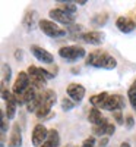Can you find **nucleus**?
<instances>
[{
	"mask_svg": "<svg viewBox=\"0 0 136 147\" xmlns=\"http://www.w3.org/2000/svg\"><path fill=\"white\" fill-rule=\"evenodd\" d=\"M85 65L86 66H94V68H103L107 71H111L117 66V60L114 56H111L108 52L97 49V50L89 52V55L85 57Z\"/></svg>",
	"mask_w": 136,
	"mask_h": 147,
	"instance_id": "f257e3e1",
	"label": "nucleus"
},
{
	"mask_svg": "<svg viewBox=\"0 0 136 147\" xmlns=\"http://www.w3.org/2000/svg\"><path fill=\"white\" fill-rule=\"evenodd\" d=\"M29 74V78H31V85L37 90V91H44L47 90L45 85H47V81L48 80H53L56 75L53 72L47 71L44 68H40V66H35V65H31L28 66V71Z\"/></svg>",
	"mask_w": 136,
	"mask_h": 147,
	"instance_id": "f03ea898",
	"label": "nucleus"
},
{
	"mask_svg": "<svg viewBox=\"0 0 136 147\" xmlns=\"http://www.w3.org/2000/svg\"><path fill=\"white\" fill-rule=\"evenodd\" d=\"M57 102V94L54 90L51 88H47L43 91V102H41V106L40 109L35 112V116L38 119H44L48 116V113L51 112V107L56 105Z\"/></svg>",
	"mask_w": 136,
	"mask_h": 147,
	"instance_id": "7ed1b4c3",
	"label": "nucleus"
},
{
	"mask_svg": "<svg viewBox=\"0 0 136 147\" xmlns=\"http://www.w3.org/2000/svg\"><path fill=\"white\" fill-rule=\"evenodd\" d=\"M38 27L47 37H50V38H60V37H65L67 34L66 28H61L57 22H54L51 19H40Z\"/></svg>",
	"mask_w": 136,
	"mask_h": 147,
	"instance_id": "20e7f679",
	"label": "nucleus"
},
{
	"mask_svg": "<svg viewBox=\"0 0 136 147\" xmlns=\"http://www.w3.org/2000/svg\"><path fill=\"white\" fill-rule=\"evenodd\" d=\"M59 56L67 62H76L82 57H86L88 55L82 46H65L59 49Z\"/></svg>",
	"mask_w": 136,
	"mask_h": 147,
	"instance_id": "39448f33",
	"label": "nucleus"
},
{
	"mask_svg": "<svg viewBox=\"0 0 136 147\" xmlns=\"http://www.w3.org/2000/svg\"><path fill=\"white\" fill-rule=\"evenodd\" d=\"M31 87V78H29V74L27 71H21L18 74V77L13 82V87H12V93L13 94H21L23 96L28 88Z\"/></svg>",
	"mask_w": 136,
	"mask_h": 147,
	"instance_id": "423d86ee",
	"label": "nucleus"
},
{
	"mask_svg": "<svg viewBox=\"0 0 136 147\" xmlns=\"http://www.w3.org/2000/svg\"><path fill=\"white\" fill-rule=\"evenodd\" d=\"M48 131H50V129H47L44 124H35L34 128H32V134H31L32 146L41 147L45 143L47 137H48Z\"/></svg>",
	"mask_w": 136,
	"mask_h": 147,
	"instance_id": "0eeeda50",
	"label": "nucleus"
},
{
	"mask_svg": "<svg viewBox=\"0 0 136 147\" xmlns=\"http://www.w3.org/2000/svg\"><path fill=\"white\" fill-rule=\"evenodd\" d=\"M29 50H31V55L38 60V62H41V63H45V65H53V62H54V56L48 52V50H45V49H43L41 46H37V44H32L31 47H29Z\"/></svg>",
	"mask_w": 136,
	"mask_h": 147,
	"instance_id": "6e6552de",
	"label": "nucleus"
},
{
	"mask_svg": "<svg viewBox=\"0 0 136 147\" xmlns=\"http://www.w3.org/2000/svg\"><path fill=\"white\" fill-rule=\"evenodd\" d=\"M48 16L51 18V21L63 24V25H72V24L75 22V16H73L72 13H67V12H65L60 7L51 9L50 12H48Z\"/></svg>",
	"mask_w": 136,
	"mask_h": 147,
	"instance_id": "1a4fd4ad",
	"label": "nucleus"
},
{
	"mask_svg": "<svg viewBox=\"0 0 136 147\" xmlns=\"http://www.w3.org/2000/svg\"><path fill=\"white\" fill-rule=\"evenodd\" d=\"M125 109V99L121 94H110L108 99L105 102V105L103 106V110H108L113 113L114 110H123Z\"/></svg>",
	"mask_w": 136,
	"mask_h": 147,
	"instance_id": "9d476101",
	"label": "nucleus"
},
{
	"mask_svg": "<svg viewBox=\"0 0 136 147\" xmlns=\"http://www.w3.org/2000/svg\"><path fill=\"white\" fill-rule=\"evenodd\" d=\"M66 91H67V97H70L75 103H81L83 100V97H85V93H86L83 85L78 84V82H70L67 85Z\"/></svg>",
	"mask_w": 136,
	"mask_h": 147,
	"instance_id": "9b49d317",
	"label": "nucleus"
},
{
	"mask_svg": "<svg viewBox=\"0 0 136 147\" xmlns=\"http://www.w3.org/2000/svg\"><path fill=\"white\" fill-rule=\"evenodd\" d=\"M81 40H83L85 43L92 44V46H98V44H103L105 40V34L103 31H98V30H92V31H86L81 34Z\"/></svg>",
	"mask_w": 136,
	"mask_h": 147,
	"instance_id": "f8f14e48",
	"label": "nucleus"
},
{
	"mask_svg": "<svg viewBox=\"0 0 136 147\" xmlns=\"http://www.w3.org/2000/svg\"><path fill=\"white\" fill-rule=\"evenodd\" d=\"M116 27L119 28L120 32L129 34L136 28V21L132 19V18H127V16H119L117 21H116Z\"/></svg>",
	"mask_w": 136,
	"mask_h": 147,
	"instance_id": "ddd939ff",
	"label": "nucleus"
},
{
	"mask_svg": "<svg viewBox=\"0 0 136 147\" xmlns=\"http://www.w3.org/2000/svg\"><path fill=\"white\" fill-rule=\"evenodd\" d=\"M22 146V132H21V127L18 122H15L12 125V131H10V138L7 143V147H21Z\"/></svg>",
	"mask_w": 136,
	"mask_h": 147,
	"instance_id": "4468645a",
	"label": "nucleus"
},
{
	"mask_svg": "<svg viewBox=\"0 0 136 147\" xmlns=\"http://www.w3.org/2000/svg\"><path fill=\"white\" fill-rule=\"evenodd\" d=\"M18 102H16V99H15V96L12 94L9 99H7V102H6V107H5V113H6V118L10 121V119H13L15 118V115H16V110H18Z\"/></svg>",
	"mask_w": 136,
	"mask_h": 147,
	"instance_id": "2eb2a0df",
	"label": "nucleus"
},
{
	"mask_svg": "<svg viewBox=\"0 0 136 147\" xmlns=\"http://www.w3.org/2000/svg\"><path fill=\"white\" fill-rule=\"evenodd\" d=\"M59 146H60V134L56 128H51L48 131V137L45 143L41 147H59Z\"/></svg>",
	"mask_w": 136,
	"mask_h": 147,
	"instance_id": "dca6fc26",
	"label": "nucleus"
},
{
	"mask_svg": "<svg viewBox=\"0 0 136 147\" xmlns=\"http://www.w3.org/2000/svg\"><path fill=\"white\" fill-rule=\"evenodd\" d=\"M108 93L107 91H103V93H98L95 96H92L91 99H89V103L92 105V107H98V109H101L103 110V106L105 105L107 99H108Z\"/></svg>",
	"mask_w": 136,
	"mask_h": 147,
	"instance_id": "f3484780",
	"label": "nucleus"
},
{
	"mask_svg": "<svg viewBox=\"0 0 136 147\" xmlns=\"http://www.w3.org/2000/svg\"><path fill=\"white\" fill-rule=\"evenodd\" d=\"M103 119H104V116H103L101 109H98V107H91L89 109V112H88V121H89V124L92 127L101 124Z\"/></svg>",
	"mask_w": 136,
	"mask_h": 147,
	"instance_id": "a211bd4d",
	"label": "nucleus"
},
{
	"mask_svg": "<svg viewBox=\"0 0 136 147\" xmlns=\"http://www.w3.org/2000/svg\"><path fill=\"white\" fill-rule=\"evenodd\" d=\"M107 21H108V16H107V13H104V12H103V13L94 15L92 19H91V24H92V27L100 28V27H104V25H105Z\"/></svg>",
	"mask_w": 136,
	"mask_h": 147,
	"instance_id": "6ab92c4d",
	"label": "nucleus"
},
{
	"mask_svg": "<svg viewBox=\"0 0 136 147\" xmlns=\"http://www.w3.org/2000/svg\"><path fill=\"white\" fill-rule=\"evenodd\" d=\"M108 124V119L104 118L101 124H98V125H94L92 127V134H94V137H105V127Z\"/></svg>",
	"mask_w": 136,
	"mask_h": 147,
	"instance_id": "aec40b11",
	"label": "nucleus"
},
{
	"mask_svg": "<svg viewBox=\"0 0 136 147\" xmlns=\"http://www.w3.org/2000/svg\"><path fill=\"white\" fill-rule=\"evenodd\" d=\"M127 99H129V103H130L132 109L136 110V81H133V84L127 90Z\"/></svg>",
	"mask_w": 136,
	"mask_h": 147,
	"instance_id": "412c9836",
	"label": "nucleus"
},
{
	"mask_svg": "<svg viewBox=\"0 0 136 147\" xmlns=\"http://www.w3.org/2000/svg\"><path fill=\"white\" fill-rule=\"evenodd\" d=\"M60 3V9H63L65 12H67V13H75L76 12V9H78V6H76V3L75 2H59Z\"/></svg>",
	"mask_w": 136,
	"mask_h": 147,
	"instance_id": "4be33fe9",
	"label": "nucleus"
},
{
	"mask_svg": "<svg viewBox=\"0 0 136 147\" xmlns=\"http://www.w3.org/2000/svg\"><path fill=\"white\" fill-rule=\"evenodd\" d=\"M61 109H63V110H66V112H67V110H72L73 107H75V102H73L72 99H70V97H63V99H61Z\"/></svg>",
	"mask_w": 136,
	"mask_h": 147,
	"instance_id": "5701e85b",
	"label": "nucleus"
},
{
	"mask_svg": "<svg viewBox=\"0 0 136 147\" xmlns=\"http://www.w3.org/2000/svg\"><path fill=\"white\" fill-rule=\"evenodd\" d=\"M10 74H12V71H10V66L7 65V63H3L2 65V82H9L10 81Z\"/></svg>",
	"mask_w": 136,
	"mask_h": 147,
	"instance_id": "b1692460",
	"label": "nucleus"
},
{
	"mask_svg": "<svg viewBox=\"0 0 136 147\" xmlns=\"http://www.w3.org/2000/svg\"><path fill=\"white\" fill-rule=\"evenodd\" d=\"M113 119L117 122L119 125L125 124V119H123V112H121V110H114V112H113Z\"/></svg>",
	"mask_w": 136,
	"mask_h": 147,
	"instance_id": "393cba45",
	"label": "nucleus"
},
{
	"mask_svg": "<svg viewBox=\"0 0 136 147\" xmlns=\"http://www.w3.org/2000/svg\"><path fill=\"white\" fill-rule=\"evenodd\" d=\"M114 132H116V125L113 124V122L108 121V124H107V127H105V137H111Z\"/></svg>",
	"mask_w": 136,
	"mask_h": 147,
	"instance_id": "a878e982",
	"label": "nucleus"
},
{
	"mask_svg": "<svg viewBox=\"0 0 136 147\" xmlns=\"http://www.w3.org/2000/svg\"><path fill=\"white\" fill-rule=\"evenodd\" d=\"M81 147H95V137L91 136V137H88V138H85V140L82 141Z\"/></svg>",
	"mask_w": 136,
	"mask_h": 147,
	"instance_id": "bb28decb",
	"label": "nucleus"
},
{
	"mask_svg": "<svg viewBox=\"0 0 136 147\" xmlns=\"http://www.w3.org/2000/svg\"><path fill=\"white\" fill-rule=\"evenodd\" d=\"M125 124H126V127L127 128H133V125H135V118H133V115H126V119H125Z\"/></svg>",
	"mask_w": 136,
	"mask_h": 147,
	"instance_id": "cd10ccee",
	"label": "nucleus"
},
{
	"mask_svg": "<svg viewBox=\"0 0 136 147\" xmlns=\"http://www.w3.org/2000/svg\"><path fill=\"white\" fill-rule=\"evenodd\" d=\"M108 138H110V137H101L100 140H98V146H100V147L107 146V144H108Z\"/></svg>",
	"mask_w": 136,
	"mask_h": 147,
	"instance_id": "c85d7f7f",
	"label": "nucleus"
},
{
	"mask_svg": "<svg viewBox=\"0 0 136 147\" xmlns=\"http://www.w3.org/2000/svg\"><path fill=\"white\" fill-rule=\"evenodd\" d=\"M15 57H16V59H21V57H22V50H21V49H18V50H16Z\"/></svg>",
	"mask_w": 136,
	"mask_h": 147,
	"instance_id": "c756f323",
	"label": "nucleus"
},
{
	"mask_svg": "<svg viewBox=\"0 0 136 147\" xmlns=\"http://www.w3.org/2000/svg\"><path fill=\"white\" fill-rule=\"evenodd\" d=\"M75 3H76V5H79V6H83V5H86V2H85V0H76Z\"/></svg>",
	"mask_w": 136,
	"mask_h": 147,
	"instance_id": "7c9ffc66",
	"label": "nucleus"
},
{
	"mask_svg": "<svg viewBox=\"0 0 136 147\" xmlns=\"http://www.w3.org/2000/svg\"><path fill=\"white\" fill-rule=\"evenodd\" d=\"M120 147H130V144H129L127 141H123V143L120 144Z\"/></svg>",
	"mask_w": 136,
	"mask_h": 147,
	"instance_id": "2f4dec72",
	"label": "nucleus"
},
{
	"mask_svg": "<svg viewBox=\"0 0 136 147\" xmlns=\"http://www.w3.org/2000/svg\"><path fill=\"white\" fill-rule=\"evenodd\" d=\"M72 72L73 74H79V68H72Z\"/></svg>",
	"mask_w": 136,
	"mask_h": 147,
	"instance_id": "473e14b6",
	"label": "nucleus"
},
{
	"mask_svg": "<svg viewBox=\"0 0 136 147\" xmlns=\"http://www.w3.org/2000/svg\"><path fill=\"white\" fill-rule=\"evenodd\" d=\"M135 21H136V16H135Z\"/></svg>",
	"mask_w": 136,
	"mask_h": 147,
	"instance_id": "72a5a7b5",
	"label": "nucleus"
},
{
	"mask_svg": "<svg viewBox=\"0 0 136 147\" xmlns=\"http://www.w3.org/2000/svg\"><path fill=\"white\" fill-rule=\"evenodd\" d=\"M66 147H70V146H66Z\"/></svg>",
	"mask_w": 136,
	"mask_h": 147,
	"instance_id": "f704fd0d",
	"label": "nucleus"
}]
</instances>
